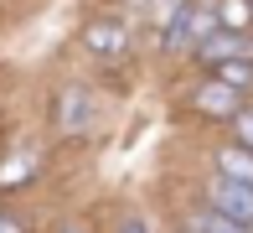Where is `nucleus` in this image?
<instances>
[{
  "instance_id": "obj_1",
  "label": "nucleus",
  "mask_w": 253,
  "mask_h": 233,
  "mask_svg": "<svg viewBox=\"0 0 253 233\" xmlns=\"http://www.w3.org/2000/svg\"><path fill=\"white\" fill-rule=\"evenodd\" d=\"M212 31H217L212 5H186V0H181L176 16H170L166 31H160V47H166V52H197V47L212 37Z\"/></svg>"
},
{
  "instance_id": "obj_2",
  "label": "nucleus",
  "mask_w": 253,
  "mask_h": 233,
  "mask_svg": "<svg viewBox=\"0 0 253 233\" xmlns=\"http://www.w3.org/2000/svg\"><path fill=\"white\" fill-rule=\"evenodd\" d=\"M202 207H212L217 218H227V223H238L243 233H253V186L227 181V176H212L207 192H202Z\"/></svg>"
},
{
  "instance_id": "obj_3",
  "label": "nucleus",
  "mask_w": 253,
  "mask_h": 233,
  "mask_svg": "<svg viewBox=\"0 0 253 233\" xmlns=\"http://www.w3.org/2000/svg\"><path fill=\"white\" fill-rule=\"evenodd\" d=\"M93 114H98V104H93V93H88L83 83H67L62 93H57V130L62 135L93 130Z\"/></svg>"
},
{
  "instance_id": "obj_4",
  "label": "nucleus",
  "mask_w": 253,
  "mask_h": 233,
  "mask_svg": "<svg viewBox=\"0 0 253 233\" xmlns=\"http://www.w3.org/2000/svg\"><path fill=\"white\" fill-rule=\"evenodd\" d=\"M191 109L207 114V119H233V114H243V93L217 83V78H207V83L191 93Z\"/></svg>"
},
{
  "instance_id": "obj_5",
  "label": "nucleus",
  "mask_w": 253,
  "mask_h": 233,
  "mask_svg": "<svg viewBox=\"0 0 253 233\" xmlns=\"http://www.w3.org/2000/svg\"><path fill=\"white\" fill-rule=\"evenodd\" d=\"M197 57H202L207 67L233 62V57H248V62H253V42H248V31H212V37L197 47Z\"/></svg>"
},
{
  "instance_id": "obj_6",
  "label": "nucleus",
  "mask_w": 253,
  "mask_h": 233,
  "mask_svg": "<svg viewBox=\"0 0 253 233\" xmlns=\"http://www.w3.org/2000/svg\"><path fill=\"white\" fill-rule=\"evenodd\" d=\"M83 47L98 57H119L124 47H129V31L119 26V21H88L83 26Z\"/></svg>"
},
{
  "instance_id": "obj_7",
  "label": "nucleus",
  "mask_w": 253,
  "mask_h": 233,
  "mask_svg": "<svg viewBox=\"0 0 253 233\" xmlns=\"http://www.w3.org/2000/svg\"><path fill=\"white\" fill-rule=\"evenodd\" d=\"M217 176L253 186V156H248L243 145H222V150H217Z\"/></svg>"
},
{
  "instance_id": "obj_8",
  "label": "nucleus",
  "mask_w": 253,
  "mask_h": 233,
  "mask_svg": "<svg viewBox=\"0 0 253 233\" xmlns=\"http://www.w3.org/2000/svg\"><path fill=\"white\" fill-rule=\"evenodd\" d=\"M212 16H217V31H248L253 26V0H217Z\"/></svg>"
},
{
  "instance_id": "obj_9",
  "label": "nucleus",
  "mask_w": 253,
  "mask_h": 233,
  "mask_svg": "<svg viewBox=\"0 0 253 233\" xmlns=\"http://www.w3.org/2000/svg\"><path fill=\"white\" fill-rule=\"evenodd\" d=\"M212 78H217V83H227V88H238V93H248V88H253V62H248V57L217 62V67H212Z\"/></svg>"
},
{
  "instance_id": "obj_10",
  "label": "nucleus",
  "mask_w": 253,
  "mask_h": 233,
  "mask_svg": "<svg viewBox=\"0 0 253 233\" xmlns=\"http://www.w3.org/2000/svg\"><path fill=\"white\" fill-rule=\"evenodd\" d=\"M181 233H243V228L227 223V218H217L212 207H197V213L186 218V228H181Z\"/></svg>"
},
{
  "instance_id": "obj_11",
  "label": "nucleus",
  "mask_w": 253,
  "mask_h": 233,
  "mask_svg": "<svg viewBox=\"0 0 253 233\" xmlns=\"http://www.w3.org/2000/svg\"><path fill=\"white\" fill-rule=\"evenodd\" d=\"M233 124H238V145L253 156V109H243V114H233Z\"/></svg>"
},
{
  "instance_id": "obj_12",
  "label": "nucleus",
  "mask_w": 253,
  "mask_h": 233,
  "mask_svg": "<svg viewBox=\"0 0 253 233\" xmlns=\"http://www.w3.org/2000/svg\"><path fill=\"white\" fill-rule=\"evenodd\" d=\"M114 233H155V228H150V218H140V213H129V218H124V223L114 228Z\"/></svg>"
},
{
  "instance_id": "obj_13",
  "label": "nucleus",
  "mask_w": 253,
  "mask_h": 233,
  "mask_svg": "<svg viewBox=\"0 0 253 233\" xmlns=\"http://www.w3.org/2000/svg\"><path fill=\"white\" fill-rule=\"evenodd\" d=\"M0 233H31L26 223H21L16 213H5V207H0Z\"/></svg>"
},
{
  "instance_id": "obj_14",
  "label": "nucleus",
  "mask_w": 253,
  "mask_h": 233,
  "mask_svg": "<svg viewBox=\"0 0 253 233\" xmlns=\"http://www.w3.org/2000/svg\"><path fill=\"white\" fill-rule=\"evenodd\" d=\"M62 233H88V228H83V223H67V228H62Z\"/></svg>"
}]
</instances>
